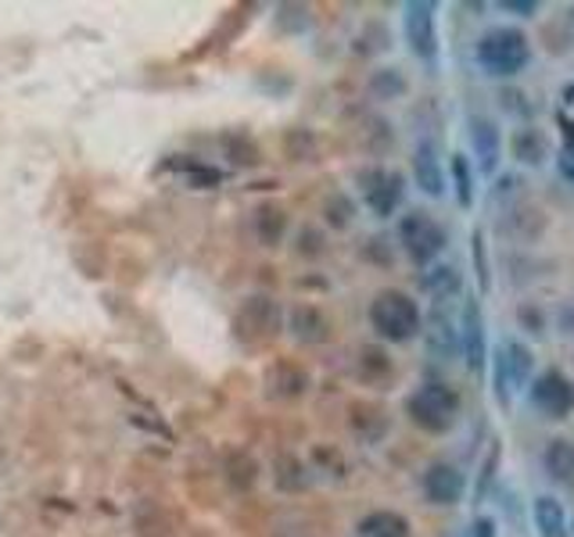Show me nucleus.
I'll use <instances>...</instances> for the list:
<instances>
[{
  "label": "nucleus",
  "instance_id": "f03ea898",
  "mask_svg": "<svg viewBox=\"0 0 574 537\" xmlns=\"http://www.w3.org/2000/svg\"><path fill=\"white\" fill-rule=\"evenodd\" d=\"M366 319H371L374 337L385 345H409V340L424 337V312L417 297L399 287L377 291L371 308H366Z\"/></svg>",
  "mask_w": 574,
  "mask_h": 537
},
{
  "label": "nucleus",
  "instance_id": "a878e982",
  "mask_svg": "<svg viewBox=\"0 0 574 537\" xmlns=\"http://www.w3.org/2000/svg\"><path fill=\"white\" fill-rule=\"evenodd\" d=\"M356 219V204L345 193H334V198L323 201V222H327L331 230H345L348 222Z\"/></svg>",
  "mask_w": 574,
  "mask_h": 537
},
{
  "label": "nucleus",
  "instance_id": "4468645a",
  "mask_svg": "<svg viewBox=\"0 0 574 537\" xmlns=\"http://www.w3.org/2000/svg\"><path fill=\"white\" fill-rule=\"evenodd\" d=\"M510 155L518 166H528V169H539V166H546L550 161V137L542 133L539 126H518L513 129V137H510Z\"/></svg>",
  "mask_w": 574,
  "mask_h": 537
},
{
  "label": "nucleus",
  "instance_id": "4be33fe9",
  "mask_svg": "<svg viewBox=\"0 0 574 537\" xmlns=\"http://www.w3.org/2000/svg\"><path fill=\"white\" fill-rule=\"evenodd\" d=\"M449 187L456 190V204L474 208L478 183H474V166H470L467 151H452V158H449Z\"/></svg>",
  "mask_w": 574,
  "mask_h": 537
},
{
  "label": "nucleus",
  "instance_id": "9b49d317",
  "mask_svg": "<svg viewBox=\"0 0 574 537\" xmlns=\"http://www.w3.org/2000/svg\"><path fill=\"white\" fill-rule=\"evenodd\" d=\"M467 137H470V158H478V169L484 176H495L499 161H503V133H499V123L492 115H470Z\"/></svg>",
  "mask_w": 574,
  "mask_h": 537
},
{
  "label": "nucleus",
  "instance_id": "b1692460",
  "mask_svg": "<svg viewBox=\"0 0 574 537\" xmlns=\"http://www.w3.org/2000/svg\"><path fill=\"white\" fill-rule=\"evenodd\" d=\"M489 369H492V398L499 409H510L513 398H518V391H513L510 383V369H507V355H503V345H495L492 358H489Z\"/></svg>",
  "mask_w": 574,
  "mask_h": 537
},
{
  "label": "nucleus",
  "instance_id": "0eeeda50",
  "mask_svg": "<svg viewBox=\"0 0 574 537\" xmlns=\"http://www.w3.org/2000/svg\"><path fill=\"white\" fill-rule=\"evenodd\" d=\"M356 183L363 193V204L371 208V215L377 219H392L403 208L406 198V176L385 169V166H366L356 172Z\"/></svg>",
  "mask_w": 574,
  "mask_h": 537
},
{
  "label": "nucleus",
  "instance_id": "c9c22d12",
  "mask_svg": "<svg viewBox=\"0 0 574 537\" xmlns=\"http://www.w3.org/2000/svg\"><path fill=\"white\" fill-rule=\"evenodd\" d=\"M561 140H564V151H574V123L567 115H561Z\"/></svg>",
  "mask_w": 574,
  "mask_h": 537
},
{
  "label": "nucleus",
  "instance_id": "7c9ffc66",
  "mask_svg": "<svg viewBox=\"0 0 574 537\" xmlns=\"http://www.w3.org/2000/svg\"><path fill=\"white\" fill-rule=\"evenodd\" d=\"M495 8L499 11H513L518 19H532V14L539 11V0H499Z\"/></svg>",
  "mask_w": 574,
  "mask_h": 537
},
{
  "label": "nucleus",
  "instance_id": "423d86ee",
  "mask_svg": "<svg viewBox=\"0 0 574 537\" xmlns=\"http://www.w3.org/2000/svg\"><path fill=\"white\" fill-rule=\"evenodd\" d=\"M528 406H532L542 420L564 423L567 415H574V380L556 366L535 372L532 387H528Z\"/></svg>",
  "mask_w": 574,
  "mask_h": 537
},
{
  "label": "nucleus",
  "instance_id": "6e6552de",
  "mask_svg": "<svg viewBox=\"0 0 574 537\" xmlns=\"http://www.w3.org/2000/svg\"><path fill=\"white\" fill-rule=\"evenodd\" d=\"M460 355L463 362L470 366L481 377L484 369H489V330H484V312L478 305V297H467L460 305Z\"/></svg>",
  "mask_w": 574,
  "mask_h": 537
},
{
  "label": "nucleus",
  "instance_id": "4c0bfd02",
  "mask_svg": "<svg viewBox=\"0 0 574 537\" xmlns=\"http://www.w3.org/2000/svg\"><path fill=\"white\" fill-rule=\"evenodd\" d=\"M571 537H574V516H571Z\"/></svg>",
  "mask_w": 574,
  "mask_h": 537
},
{
  "label": "nucleus",
  "instance_id": "2eb2a0df",
  "mask_svg": "<svg viewBox=\"0 0 574 537\" xmlns=\"http://www.w3.org/2000/svg\"><path fill=\"white\" fill-rule=\"evenodd\" d=\"M424 337H428V351L438 355L441 362H449L452 355H460V323H452L446 305H435L431 330H424Z\"/></svg>",
  "mask_w": 574,
  "mask_h": 537
},
{
  "label": "nucleus",
  "instance_id": "473e14b6",
  "mask_svg": "<svg viewBox=\"0 0 574 537\" xmlns=\"http://www.w3.org/2000/svg\"><path fill=\"white\" fill-rule=\"evenodd\" d=\"M302 241H305V244H302L299 251H302L305 259H316V255H323V248H327V244H316V241H323V236H320V233H316L313 227H309V230H302Z\"/></svg>",
  "mask_w": 574,
  "mask_h": 537
},
{
  "label": "nucleus",
  "instance_id": "412c9836",
  "mask_svg": "<svg viewBox=\"0 0 574 537\" xmlns=\"http://www.w3.org/2000/svg\"><path fill=\"white\" fill-rule=\"evenodd\" d=\"M267 387L273 398H302L309 387V377H305V369L294 362H273L267 372Z\"/></svg>",
  "mask_w": 574,
  "mask_h": 537
},
{
  "label": "nucleus",
  "instance_id": "ddd939ff",
  "mask_svg": "<svg viewBox=\"0 0 574 537\" xmlns=\"http://www.w3.org/2000/svg\"><path fill=\"white\" fill-rule=\"evenodd\" d=\"M288 334L299 340V345H323V340L331 337V319L323 316V308L302 302L288 312Z\"/></svg>",
  "mask_w": 574,
  "mask_h": 537
},
{
  "label": "nucleus",
  "instance_id": "393cba45",
  "mask_svg": "<svg viewBox=\"0 0 574 537\" xmlns=\"http://www.w3.org/2000/svg\"><path fill=\"white\" fill-rule=\"evenodd\" d=\"M366 90H371V97L374 101H399L406 90H409V83H406V76L399 69H377L374 76H371V83H366Z\"/></svg>",
  "mask_w": 574,
  "mask_h": 537
},
{
  "label": "nucleus",
  "instance_id": "6ab92c4d",
  "mask_svg": "<svg viewBox=\"0 0 574 537\" xmlns=\"http://www.w3.org/2000/svg\"><path fill=\"white\" fill-rule=\"evenodd\" d=\"M356 537H414L409 519L395 509H374L356 524Z\"/></svg>",
  "mask_w": 574,
  "mask_h": 537
},
{
  "label": "nucleus",
  "instance_id": "2f4dec72",
  "mask_svg": "<svg viewBox=\"0 0 574 537\" xmlns=\"http://www.w3.org/2000/svg\"><path fill=\"white\" fill-rule=\"evenodd\" d=\"M467 537H499V524H495V516H474V524H470Z\"/></svg>",
  "mask_w": 574,
  "mask_h": 537
},
{
  "label": "nucleus",
  "instance_id": "aec40b11",
  "mask_svg": "<svg viewBox=\"0 0 574 537\" xmlns=\"http://www.w3.org/2000/svg\"><path fill=\"white\" fill-rule=\"evenodd\" d=\"M542 470L553 484H574V441L553 438L542 452Z\"/></svg>",
  "mask_w": 574,
  "mask_h": 537
},
{
  "label": "nucleus",
  "instance_id": "e433bc0d",
  "mask_svg": "<svg viewBox=\"0 0 574 537\" xmlns=\"http://www.w3.org/2000/svg\"><path fill=\"white\" fill-rule=\"evenodd\" d=\"M564 101H567V104H574V83H571V86L564 90Z\"/></svg>",
  "mask_w": 574,
  "mask_h": 537
},
{
  "label": "nucleus",
  "instance_id": "72a5a7b5",
  "mask_svg": "<svg viewBox=\"0 0 574 537\" xmlns=\"http://www.w3.org/2000/svg\"><path fill=\"white\" fill-rule=\"evenodd\" d=\"M556 172H561V179L564 183H571L574 187V151H556Z\"/></svg>",
  "mask_w": 574,
  "mask_h": 537
},
{
  "label": "nucleus",
  "instance_id": "f3484780",
  "mask_svg": "<svg viewBox=\"0 0 574 537\" xmlns=\"http://www.w3.org/2000/svg\"><path fill=\"white\" fill-rule=\"evenodd\" d=\"M420 287H424V294H428L435 305H449V297L460 294L463 276H460V268H456V265H431V268H424Z\"/></svg>",
  "mask_w": 574,
  "mask_h": 537
},
{
  "label": "nucleus",
  "instance_id": "9d476101",
  "mask_svg": "<svg viewBox=\"0 0 574 537\" xmlns=\"http://www.w3.org/2000/svg\"><path fill=\"white\" fill-rule=\"evenodd\" d=\"M420 491L431 505H438V509H452V505H460L467 495V473L456 466V462L438 459L424 470Z\"/></svg>",
  "mask_w": 574,
  "mask_h": 537
},
{
  "label": "nucleus",
  "instance_id": "5701e85b",
  "mask_svg": "<svg viewBox=\"0 0 574 537\" xmlns=\"http://www.w3.org/2000/svg\"><path fill=\"white\" fill-rule=\"evenodd\" d=\"M288 230V215H284V208L281 204H259L255 208V233H259V241L267 244V248H276L281 244V236Z\"/></svg>",
  "mask_w": 574,
  "mask_h": 537
},
{
  "label": "nucleus",
  "instance_id": "a211bd4d",
  "mask_svg": "<svg viewBox=\"0 0 574 537\" xmlns=\"http://www.w3.org/2000/svg\"><path fill=\"white\" fill-rule=\"evenodd\" d=\"M532 519H535L539 537H571V519L564 513V505L553 495H539L532 502Z\"/></svg>",
  "mask_w": 574,
  "mask_h": 537
},
{
  "label": "nucleus",
  "instance_id": "39448f33",
  "mask_svg": "<svg viewBox=\"0 0 574 537\" xmlns=\"http://www.w3.org/2000/svg\"><path fill=\"white\" fill-rule=\"evenodd\" d=\"M403 40L409 54L420 65L435 69L441 57V40H438V4L431 0H409L403 8Z\"/></svg>",
  "mask_w": 574,
  "mask_h": 537
},
{
  "label": "nucleus",
  "instance_id": "dca6fc26",
  "mask_svg": "<svg viewBox=\"0 0 574 537\" xmlns=\"http://www.w3.org/2000/svg\"><path fill=\"white\" fill-rule=\"evenodd\" d=\"M503 345V355H507V369H510V383H513V391L524 394L528 387H532L535 380V351L524 345V340L518 337H507V340H499Z\"/></svg>",
  "mask_w": 574,
  "mask_h": 537
},
{
  "label": "nucleus",
  "instance_id": "f704fd0d",
  "mask_svg": "<svg viewBox=\"0 0 574 537\" xmlns=\"http://www.w3.org/2000/svg\"><path fill=\"white\" fill-rule=\"evenodd\" d=\"M503 101H507V112H513V115H521V104L518 101H528V97H521L518 90H503ZM528 115H532V108H524Z\"/></svg>",
  "mask_w": 574,
  "mask_h": 537
},
{
  "label": "nucleus",
  "instance_id": "c85d7f7f",
  "mask_svg": "<svg viewBox=\"0 0 574 537\" xmlns=\"http://www.w3.org/2000/svg\"><path fill=\"white\" fill-rule=\"evenodd\" d=\"M474 265H478V287L489 291L492 287V268H489V259H484V233L474 230Z\"/></svg>",
  "mask_w": 574,
  "mask_h": 537
},
{
  "label": "nucleus",
  "instance_id": "20e7f679",
  "mask_svg": "<svg viewBox=\"0 0 574 537\" xmlns=\"http://www.w3.org/2000/svg\"><path fill=\"white\" fill-rule=\"evenodd\" d=\"M395 236H399L403 255L420 268L438 265V255L449 244L446 227L431 212H424V208H406L399 227H395Z\"/></svg>",
  "mask_w": 574,
  "mask_h": 537
},
{
  "label": "nucleus",
  "instance_id": "cd10ccee",
  "mask_svg": "<svg viewBox=\"0 0 574 537\" xmlns=\"http://www.w3.org/2000/svg\"><path fill=\"white\" fill-rule=\"evenodd\" d=\"M499 455H503V448H499V441H492L489 455H484V462H481V481H478V491H474L478 502L484 498V491H489V484H492V473L499 470Z\"/></svg>",
  "mask_w": 574,
  "mask_h": 537
},
{
  "label": "nucleus",
  "instance_id": "c756f323",
  "mask_svg": "<svg viewBox=\"0 0 574 537\" xmlns=\"http://www.w3.org/2000/svg\"><path fill=\"white\" fill-rule=\"evenodd\" d=\"M553 326L561 337H574V302H561L553 308Z\"/></svg>",
  "mask_w": 574,
  "mask_h": 537
},
{
  "label": "nucleus",
  "instance_id": "f8f14e48",
  "mask_svg": "<svg viewBox=\"0 0 574 537\" xmlns=\"http://www.w3.org/2000/svg\"><path fill=\"white\" fill-rule=\"evenodd\" d=\"M276 319L281 316H276V305L270 297H248L238 312V319H233V330H238L241 340H262L276 330Z\"/></svg>",
  "mask_w": 574,
  "mask_h": 537
},
{
  "label": "nucleus",
  "instance_id": "7ed1b4c3",
  "mask_svg": "<svg viewBox=\"0 0 574 537\" xmlns=\"http://www.w3.org/2000/svg\"><path fill=\"white\" fill-rule=\"evenodd\" d=\"M406 415H409V423H414L417 430H424V434L441 438V434H449V430H456V423H460L463 401H460V394H456L449 383L424 380L420 387L409 391Z\"/></svg>",
  "mask_w": 574,
  "mask_h": 537
},
{
  "label": "nucleus",
  "instance_id": "bb28decb",
  "mask_svg": "<svg viewBox=\"0 0 574 537\" xmlns=\"http://www.w3.org/2000/svg\"><path fill=\"white\" fill-rule=\"evenodd\" d=\"M518 323H521V330L532 334V337H542V334L550 330V316H546V312H542L535 302H524V305L518 308Z\"/></svg>",
  "mask_w": 574,
  "mask_h": 537
},
{
  "label": "nucleus",
  "instance_id": "1a4fd4ad",
  "mask_svg": "<svg viewBox=\"0 0 574 537\" xmlns=\"http://www.w3.org/2000/svg\"><path fill=\"white\" fill-rule=\"evenodd\" d=\"M409 169H414V183H417L420 193H428V198H435V201L449 193L446 158H441L435 137H420L414 144V158H409Z\"/></svg>",
  "mask_w": 574,
  "mask_h": 537
},
{
  "label": "nucleus",
  "instance_id": "f257e3e1",
  "mask_svg": "<svg viewBox=\"0 0 574 537\" xmlns=\"http://www.w3.org/2000/svg\"><path fill=\"white\" fill-rule=\"evenodd\" d=\"M474 62L489 80H518L532 65V40L521 25H492L478 36Z\"/></svg>",
  "mask_w": 574,
  "mask_h": 537
}]
</instances>
